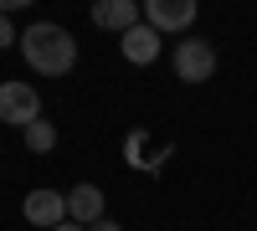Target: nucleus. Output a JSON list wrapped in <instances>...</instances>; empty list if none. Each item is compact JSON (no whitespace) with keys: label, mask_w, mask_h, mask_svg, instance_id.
<instances>
[{"label":"nucleus","mask_w":257,"mask_h":231,"mask_svg":"<svg viewBox=\"0 0 257 231\" xmlns=\"http://www.w3.org/2000/svg\"><path fill=\"white\" fill-rule=\"evenodd\" d=\"M21 139H26L31 154H52V149H57V123H52V118H36V123L21 129Z\"/></svg>","instance_id":"nucleus-10"},{"label":"nucleus","mask_w":257,"mask_h":231,"mask_svg":"<svg viewBox=\"0 0 257 231\" xmlns=\"http://www.w3.org/2000/svg\"><path fill=\"white\" fill-rule=\"evenodd\" d=\"M21 211H26V221H31V226L57 231L62 221H67V195H62V190H47V185H41V190H31L26 200H21Z\"/></svg>","instance_id":"nucleus-6"},{"label":"nucleus","mask_w":257,"mask_h":231,"mask_svg":"<svg viewBox=\"0 0 257 231\" xmlns=\"http://www.w3.org/2000/svg\"><path fill=\"white\" fill-rule=\"evenodd\" d=\"M170 154H175V144H170V139H155V134H144V129H134V134L123 139V159L134 164V170H144V175H160Z\"/></svg>","instance_id":"nucleus-4"},{"label":"nucleus","mask_w":257,"mask_h":231,"mask_svg":"<svg viewBox=\"0 0 257 231\" xmlns=\"http://www.w3.org/2000/svg\"><path fill=\"white\" fill-rule=\"evenodd\" d=\"M144 26H155L160 36L196 26V0H144Z\"/></svg>","instance_id":"nucleus-5"},{"label":"nucleus","mask_w":257,"mask_h":231,"mask_svg":"<svg viewBox=\"0 0 257 231\" xmlns=\"http://www.w3.org/2000/svg\"><path fill=\"white\" fill-rule=\"evenodd\" d=\"M41 118V93L31 82H0V123L11 129H26V123Z\"/></svg>","instance_id":"nucleus-3"},{"label":"nucleus","mask_w":257,"mask_h":231,"mask_svg":"<svg viewBox=\"0 0 257 231\" xmlns=\"http://www.w3.org/2000/svg\"><path fill=\"white\" fill-rule=\"evenodd\" d=\"M175 77L180 82H211L216 77V47L201 41V36L175 41Z\"/></svg>","instance_id":"nucleus-2"},{"label":"nucleus","mask_w":257,"mask_h":231,"mask_svg":"<svg viewBox=\"0 0 257 231\" xmlns=\"http://www.w3.org/2000/svg\"><path fill=\"white\" fill-rule=\"evenodd\" d=\"M21 57H26V67L41 72V77H67L77 67V41L67 26H52V21H36V26L21 31Z\"/></svg>","instance_id":"nucleus-1"},{"label":"nucleus","mask_w":257,"mask_h":231,"mask_svg":"<svg viewBox=\"0 0 257 231\" xmlns=\"http://www.w3.org/2000/svg\"><path fill=\"white\" fill-rule=\"evenodd\" d=\"M160 31L155 26H144V21H139V26L134 31H123L118 36V52H123V62H134V67H149V62H160Z\"/></svg>","instance_id":"nucleus-8"},{"label":"nucleus","mask_w":257,"mask_h":231,"mask_svg":"<svg viewBox=\"0 0 257 231\" xmlns=\"http://www.w3.org/2000/svg\"><path fill=\"white\" fill-rule=\"evenodd\" d=\"M103 190L98 185H72L67 190V221H77V226H98L103 221Z\"/></svg>","instance_id":"nucleus-9"},{"label":"nucleus","mask_w":257,"mask_h":231,"mask_svg":"<svg viewBox=\"0 0 257 231\" xmlns=\"http://www.w3.org/2000/svg\"><path fill=\"white\" fill-rule=\"evenodd\" d=\"M11 41H21V36H16V26H11V16H0V52H6Z\"/></svg>","instance_id":"nucleus-11"},{"label":"nucleus","mask_w":257,"mask_h":231,"mask_svg":"<svg viewBox=\"0 0 257 231\" xmlns=\"http://www.w3.org/2000/svg\"><path fill=\"white\" fill-rule=\"evenodd\" d=\"M57 231H88V226H77V221H62V226H57Z\"/></svg>","instance_id":"nucleus-13"},{"label":"nucleus","mask_w":257,"mask_h":231,"mask_svg":"<svg viewBox=\"0 0 257 231\" xmlns=\"http://www.w3.org/2000/svg\"><path fill=\"white\" fill-rule=\"evenodd\" d=\"M88 231H123V226H118V221H108V216H103V221H98V226H88Z\"/></svg>","instance_id":"nucleus-12"},{"label":"nucleus","mask_w":257,"mask_h":231,"mask_svg":"<svg viewBox=\"0 0 257 231\" xmlns=\"http://www.w3.org/2000/svg\"><path fill=\"white\" fill-rule=\"evenodd\" d=\"M139 21H144V6H139V0H98V6H93V26H103V31H134L139 26Z\"/></svg>","instance_id":"nucleus-7"}]
</instances>
